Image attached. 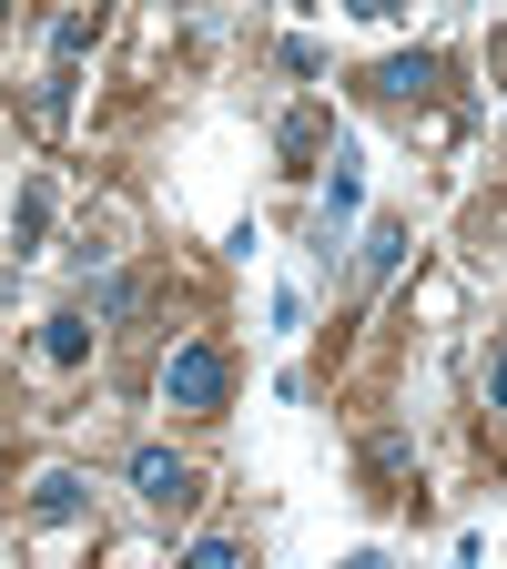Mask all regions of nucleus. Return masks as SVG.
Listing matches in <instances>:
<instances>
[{"instance_id":"0eeeda50","label":"nucleus","mask_w":507,"mask_h":569,"mask_svg":"<svg viewBox=\"0 0 507 569\" xmlns=\"http://www.w3.org/2000/svg\"><path fill=\"white\" fill-rule=\"evenodd\" d=\"M41 224H51V183H31V193H21V213H11V254H31V244H41Z\"/></svg>"},{"instance_id":"9b49d317","label":"nucleus","mask_w":507,"mask_h":569,"mask_svg":"<svg viewBox=\"0 0 507 569\" xmlns=\"http://www.w3.org/2000/svg\"><path fill=\"white\" fill-rule=\"evenodd\" d=\"M487 407L507 417V346H497V367H487Z\"/></svg>"},{"instance_id":"f257e3e1","label":"nucleus","mask_w":507,"mask_h":569,"mask_svg":"<svg viewBox=\"0 0 507 569\" xmlns=\"http://www.w3.org/2000/svg\"><path fill=\"white\" fill-rule=\"evenodd\" d=\"M234 397V356L213 346V336H183L173 356H163V407H183V417H213Z\"/></svg>"},{"instance_id":"9d476101","label":"nucleus","mask_w":507,"mask_h":569,"mask_svg":"<svg viewBox=\"0 0 507 569\" xmlns=\"http://www.w3.org/2000/svg\"><path fill=\"white\" fill-rule=\"evenodd\" d=\"M244 559V539H224V529H213V539H193V569H234Z\"/></svg>"},{"instance_id":"1a4fd4ad","label":"nucleus","mask_w":507,"mask_h":569,"mask_svg":"<svg viewBox=\"0 0 507 569\" xmlns=\"http://www.w3.org/2000/svg\"><path fill=\"white\" fill-rule=\"evenodd\" d=\"M396 264H406V224H376L366 234V274H396Z\"/></svg>"},{"instance_id":"39448f33","label":"nucleus","mask_w":507,"mask_h":569,"mask_svg":"<svg viewBox=\"0 0 507 569\" xmlns=\"http://www.w3.org/2000/svg\"><path fill=\"white\" fill-rule=\"evenodd\" d=\"M92 356V316H41V367H82Z\"/></svg>"},{"instance_id":"6e6552de","label":"nucleus","mask_w":507,"mask_h":569,"mask_svg":"<svg viewBox=\"0 0 507 569\" xmlns=\"http://www.w3.org/2000/svg\"><path fill=\"white\" fill-rule=\"evenodd\" d=\"M92 21H102V11H61V21H51V61H82V41H92Z\"/></svg>"},{"instance_id":"f8f14e48","label":"nucleus","mask_w":507,"mask_h":569,"mask_svg":"<svg viewBox=\"0 0 507 569\" xmlns=\"http://www.w3.org/2000/svg\"><path fill=\"white\" fill-rule=\"evenodd\" d=\"M345 11H355V21H396L406 0H345Z\"/></svg>"},{"instance_id":"20e7f679","label":"nucleus","mask_w":507,"mask_h":569,"mask_svg":"<svg viewBox=\"0 0 507 569\" xmlns=\"http://www.w3.org/2000/svg\"><path fill=\"white\" fill-rule=\"evenodd\" d=\"M426 82H437V51H396V61L366 71V92H386V102H406V92H426Z\"/></svg>"},{"instance_id":"f03ea898","label":"nucleus","mask_w":507,"mask_h":569,"mask_svg":"<svg viewBox=\"0 0 507 569\" xmlns=\"http://www.w3.org/2000/svg\"><path fill=\"white\" fill-rule=\"evenodd\" d=\"M132 498H142L153 519H183L193 498H203V478H193V458H173V448H142V458H132Z\"/></svg>"},{"instance_id":"423d86ee","label":"nucleus","mask_w":507,"mask_h":569,"mask_svg":"<svg viewBox=\"0 0 507 569\" xmlns=\"http://www.w3.org/2000/svg\"><path fill=\"white\" fill-rule=\"evenodd\" d=\"M345 213H355V153H335V173H325V244L345 234Z\"/></svg>"},{"instance_id":"7ed1b4c3","label":"nucleus","mask_w":507,"mask_h":569,"mask_svg":"<svg viewBox=\"0 0 507 569\" xmlns=\"http://www.w3.org/2000/svg\"><path fill=\"white\" fill-rule=\"evenodd\" d=\"M31 519H41V529H82V519H92V478H82V468H41V478H31Z\"/></svg>"}]
</instances>
